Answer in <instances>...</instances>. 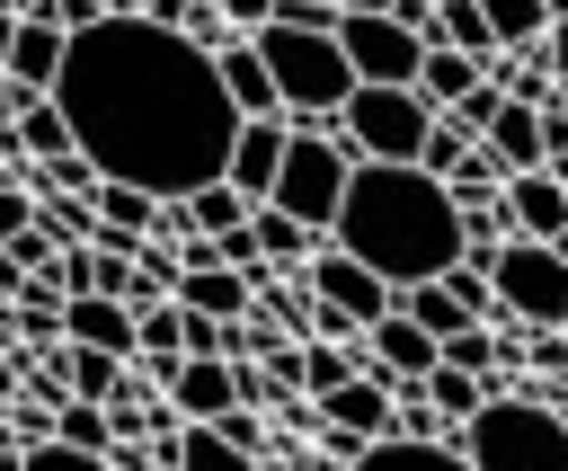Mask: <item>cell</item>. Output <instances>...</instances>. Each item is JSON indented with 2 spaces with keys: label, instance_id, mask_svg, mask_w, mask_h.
Segmentation results:
<instances>
[{
  "label": "cell",
  "instance_id": "cell-47",
  "mask_svg": "<svg viewBox=\"0 0 568 471\" xmlns=\"http://www.w3.org/2000/svg\"><path fill=\"white\" fill-rule=\"evenodd\" d=\"M257 471H284V462H257Z\"/></svg>",
  "mask_w": 568,
  "mask_h": 471
},
{
  "label": "cell",
  "instance_id": "cell-38",
  "mask_svg": "<svg viewBox=\"0 0 568 471\" xmlns=\"http://www.w3.org/2000/svg\"><path fill=\"white\" fill-rule=\"evenodd\" d=\"M44 18H53L62 36H80V27H98V18H106V0H44Z\"/></svg>",
  "mask_w": 568,
  "mask_h": 471
},
{
  "label": "cell",
  "instance_id": "cell-19",
  "mask_svg": "<svg viewBox=\"0 0 568 471\" xmlns=\"http://www.w3.org/2000/svg\"><path fill=\"white\" fill-rule=\"evenodd\" d=\"M408 89H417V98H426L435 116H453V107H462V98L479 89V62H470V53H453V44H426V53H417V80H408Z\"/></svg>",
  "mask_w": 568,
  "mask_h": 471
},
{
  "label": "cell",
  "instance_id": "cell-36",
  "mask_svg": "<svg viewBox=\"0 0 568 471\" xmlns=\"http://www.w3.org/2000/svg\"><path fill=\"white\" fill-rule=\"evenodd\" d=\"M27 222H36V196H27L18 178H0V240H18Z\"/></svg>",
  "mask_w": 568,
  "mask_h": 471
},
{
  "label": "cell",
  "instance_id": "cell-4",
  "mask_svg": "<svg viewBox=\"0 0 568 471\" xmlns=\"http://www.w3.org/2000/svg\"><path fill=\"white\" fill-rule=\"evenodd\" d=\"M453 444L470 471H568V427L550 418L541 391H488Z\"/></svg>",
  "mask_w": 568,
  "mask_h": 471
},
{
  "label": "cell",
  "instance_id": "cell-21",
  "mask_svg": "<svg viewBox=\"0 0 568 471\" xmlns=\"http://www.w3.org/2000/svg\"><path fill=\"white\" fill-rule=\"evenodd\" d=\"M160 471H257V453H240L222 427H178L169 453H160Z\"/></svg>",
  "mask_w": 568,
  "mask_h": 471
},
{
  "label": "cell",
  "instance_id": "cell-8",
  "mask_svg": "<svg viewBox=\"0 0 568 471\" xmlns=\"http://www.w3.org/2000/svg\"><path fill=\"white\" fill-rule=\"evenodd\" d=\"M337 53H346L355 89H408L426 44H417L399 18H346V9H337Z\"/></svg>",
  "mask_w": 568,
  "mask_h": 471
},
{
  "label": "cell",
  "instance_id": "cell-22",
  "mask_svg": "<svg viewBox=\"0 0 568 471\" xmlns=\"http://www.w3.org/2000/svg\"><path fill=\"white\" fill-rule=\"evenodd\" d=\"M346 471H470L462 444H417V435H373Z\"/></svg>",
  "mask_w": 568,
  "mask_h": 471
},
{
  "label": "cell",
  "instance_id": "cell-35",
  "mask_svg": "<svg viewBox=\"0 0 568 471\" xmlns=\"http://www.w3.org/2000/svg\"><path fill=\"white\" fill-rule=\"evenodd\" d=\"M204 9H213V18L231 27V36H257V27L275 18V0H204Z\"/></svg>",
  "mask_w": 568,
  "mask_h": 471
},
{
  "label": "cell",
  "instance_id": "cell-10",
  "mask_svg": "<svg viewBox=\"0 0 568 471\" xmlns=\"http://www.w3.org/2000/svg\"><path fill=\"white\" fill-rule=\"evenodd\" d=\"M151 382L178 400V418H186V427H213V418H231V409H240V373H231V364H213V355L151 364Z\"/></svg>",
  "mask_w": 568,
  "mask_h": 471
},
{
  "label": "cell",
  "instance_id": "cell-15",
  "mask_svg": "<svg viewBox=\"0 0 568 471\" xmlns=\"http://www.w3.org/2000/svg\"><path fill=\"white\" fill-rule=\"evenodd\" d=\"M62 338H71V347H98V355H115V364H133V311H124L115 293H71V302H62Z\"/></svg>",
  "mask_w": 568,
  "mask_h": 471
},
{
  "label": "cell",
  "instance_id": "cell-29",
  "mask_svg": "<svg viewBox=\"0 0 568 471\" xmlns=\"http://www.w3.org/2000/svg\"><path fill=\"white\" fill-rule=\"evenodd\" d=\"M53 435L80 444V453H115V418H106L98 400H62V409H53Z\"/></svg>",
  "mask_w": 568,
  "mask_h": 471
},
{
  "label": "cell",
  "instance_id": "cell-30",
  "mask_svg": "<svg viewBox=\"0 0 568 471\" xmlns=\"http://www.w3.org/2000/svg\"><path fill=\"white\" fill-rule=\"evenodd\" d=\"M488 9V36H497V53H524V44H541V0H479Z\"/></svg>",
  "mask_w": 568,
  "mask_h": 471
},
{
  "label": "cell",
  "instance_id": "cell-27",
  "mask_svg": "<svg viewBox=\"0 0 568 471\" xmlns=\"http://www.w3.org/2000/svg\"><path fill=\"white\" fill-rule=\"evenodd\" d=\"M178 222H186V231H204V240H222L231 222H248V204H240V196H231V187L213 178V187H195V196H178Z\"/></svg>",
  "mask_w": 568,
  "mask_h": 471
},
{
  "label": "cell",
  "instance_id": "cell-6",
  "mask_svg": "<svg viewBox=\"0 0 568 471\" xmlns=\"http://www.w3.org/2000/svg\"><path fill=\"white\" fill-rule=\"evenodd\" d=\"M426 124H435V107L417 98V89H355L346 107H337V142H346V160H408L417 169V142H426Z\"/></svg>",
  "mask_w": 568,
  "mask_h": 471
},
{
  "label": "cell",
  "instance_id": "cell-37",
  "mask_svg": "<svg viewBox=\"0 0 568 471\" xmlns=\"http://www.w3.org/2000/svg\"><path fill=\"white\" fill-rule=\"evenodd\" d=\"M488 116H497V89H488V80H479V89H470V98H462V107H453V116H444V124H462V133H470V142H479V124H488Z\"/></svg>",
  "mask_w": 568,
  "mask_h": 471
},
{
  "label": "cell",
  "instance_id": "cell-25",
  "mask_svg": "<svg viewBox=\"0 0 568 471\" xmlns=\"http://www.w3.org/2000/svg\"><path fill=\"white\" fill-rule=\"evenodd\" d=\"M248 240H257V258H266V267H302V258L320 249V240H311L293 213H275V204H257V213H248Z\"/></svg>",
  "mask_w": 568,
  "mask_h": 471
},
{
  "label": "cell",
  "instance_id": "cell-12",
  "mask_svg": "<svg viewBox=\"0 0 568 471\" xmlns=\"http://www.w3.org/2000/svg\"><path fill=\"white\" fill-rule=\"evenodd\" d=\"M435 364H444V347H435L417 320H399V311H390V320H373V329H364V373H373L382 391H399V382H426Z\"/></svg>",
  "mask_w": 568,
  "mask_h": 471
},
{
  "label": "cell",
  "instance_id": "cell-20",
  "mask_svg": "<svg viewBox=\"0 0 568 471\" xmlns=\"http://www.w3.org/2000/svg\"><path fill=\"white\" fill-rule=\"evenodd\" d=\"M169 302H186L204 320H248V275H231V267H178V293Z\"/></svg>",
  "mask_w": 568,
  "mask_h": 471
},
{
  "label": "cell",
  "instance_id": "cell-43",
  "mask_svg": "<svg viewBox=\"0 0 568 471\" xmlns=\"http://www.w3.org/2000/svg\"><path fill=\"white\" fill-rule=\"evenodd\" d=\"M9 36H18V18H9V9H0V53H9Z\"/></svg>",
  "mask_w": 568,
  "mask_h": 471
},
{
  "label": "cell",
  "instance_id": "cell-17",
  "mask_svg": "<svg viewBox=\"0 0 568 471\" xmlns=\"http://www.w3.org/2000/svg\"><path fill=\"white\" fill-rule=\"evenodd\" d=\"M479 151H488L506 178L541 169V107H515V98H497V116L479 124Z\"/></svg>",
  "mask_w": 568,
  "mask_h": 471
},
{
  "label": "cell",
  "instance_id": "cell-5",
  "mask_svg": "<svg viewBox=\"0 0 568 471\" xmlns=\"http://www.w3.org/2000/svg\"><path fill=\"white\" fill-rule=\"evenodd\" d=\"M346 142L337 133H284V169H275V187H266V204L275 213H293L311 240H328V222H337V196H346Z\"/></svg>",
  "mask_w": 568,
  "mask_h": 471
},
{
  "label": "cell",
  "instance_id": "cell-40",
  "mask_svg": "<svg viewBox=\"0 0 568 471\" xmlns=\"http://www.w3.org/2000/svg\"><path fill=\"white\" fill-rule=\"evenodd\" d=\"M346 18H390V0H337Z\"/></svg>",
  "mask_w": 568,
  "mask_h": 471
},
{
  "label": "cell",
  "instance_id": "cell-32",
  "mask_svg": "<svg viewBox=\"0 0 568 471\" xmlns=\"http://www.w3.org/2000/svg\"><path fill=\"white\" fill-rule=\"evenodd\" d=\"M178 311H186V302H178ZM186 355L240 364V320H204V311H186Z\"/></svg>",
  "mask_w": 568,
  "mask_h": 471
},
{
  "label": "cell",
  "instance_id": "cell-42",
  "mask_svg": "<svg viewBox=\"0 0 568 471\" xmlns=\"http://www.w3.org/2000/svg\"><path fill=\"white\" fill-rule=\"evenodd\" d=\"M9 391H18V364H9V355H0V400H9Z\"/></svg>",
  "mask_w": 568,
  "mask_h": 471
},
{
  "label": "cell",
  "instance_id": "cell-34",
  "mask_svg": "<svg viewBox=\"0 0 568 471\" xmlns=\"http://www.w3.org/2000/svg\"><path fill=\"white\" fill-rule=\"evenodd\" d=\"M18 471H106V453H80V444L44 435V444H18Z\"/></svg>",
  "mask_w": 568,
  "mask_h": 471
},
{
  "label": "cell",
  "instance_id": "cell-23",
  "mask_svg": "<svg viewBox=\"0 0 568 471\" xmlns=\"http://www.w3.org/2000/svg\"><path fill=\"white\" fill-rule=\"evenodd\" d=\"M53 373H62V391H71V400H98V409L124 391V364H115V355H98V347H71V338L53 347Z\"/></svg>",
  "mask_w": 568,
  "mask_h": 471
},
{
  "label": "cell",
  "instance_id": "cell-41",
  "mask_svg": "<svg viewBox=\"0 0 568 471\" xmlns=\"http://www.w3.org/2000/svg\"><path fill=\"white\" fill-rule=\"evenodd\" d=\"M9 124H18V89L0 80V133H9Z\"/></svg>",
  "mask_w": 568,
  "mask_h": 471
},
{
  "label": "cell",
  "instance_id": "cell-7",
  "mask_svg": "<svg viewBox=\"0 0 568 471\" xmlns=\"http://www.w3.org/2000/svg\"><path fill=\"white\" fill-rule=\"evenodd\" d=\"M488 293H497V320H524V329L568 320V267H559L550 240H506L488 258Z\"/></svg>",
  "mask_w": 568,
  "mask_h": 471
},
{
  "label": "cell",
  "instance_id": "cell-31",
  "mask_svg": "<svg viewBox=\"0 0 568 471\" xmlns=\"http://www.w3.org/2000/svg\"><path fill=\"white\" fill-rule=\"evenodd\" d=\"M462 151H470V133H462V124H444V116H435V124H426V142H417V169H426V178H435V187H444V178H453V169H462Z\"/></svg>",
  "mask_w": 568,
  "mask_h": 471
},
{
  "label": "cell",
  "instance_id": "cell-46",
  "mask_svg": "<svg viewBox=\"0 0 568 471\" xmlns=\"http://www.w3.org/2000/svg\"><path fill=\"white\" fill-rule=\"evenodd\" d=\"M550 249H559V267H568V231H559V240H550Z\"/></svg>",
  "mask_w": 568,
  "mask_h": 471
},
{
  "label": "cell",
  "instance_id": "cell-18",
  "mask_svg": "<svg viewBox=\"0 0 568 471\" xmlns=\"http://www.w3.org/2000/svg\"><path fill=\"white\" fill-rule=\"evenodd\" d=\"M213 80H222V98H231L240 116H284V107H275V80H266V62H257L248 36L213 44Z\"/></svg>",
  "mask_w": 568,
  "mask_h": 471
},
{
  "label": "cell",
  "instance_id": "cell-11",
  "mask_svg": "<svg viewBox=\"0 0 568 471\" xmlns=\"http://www.w3.org/2000/svg\"><path fill=\"white\" fill-rule=\"evenodd\" d=\"M275 169H284V116H240L231 160H222V187L257 213V204H266V187H275Z\"/></svg>",
  "mask_w": 568,
  "mask_h": 471
},
{
  "label": "cell",
  "instance_id": "cell-33",
  "mask_svg": "<svg viewBox=\"0 0 568 471\" xmlns=\"http://www.w3.org/2000/svg\"><path fill=\"white\" fill-rule=\"evenodd\" d=\"M346 373H364V364H355V347H320V338L302 347V391H311V400H320V391H337Z\"/></svg>",
  "mask_w": 568,
  "mask_h": 471
},
{
  "label": "cell",
  "instance_id": "cell-16",
  "mask_svg": "<svg viewBox=\"0 0 568 471\" xmlns=\"http://www.w3.org/2000/svg\"><path fill=\"white\" fill-rule=\"evenodd\" d=\"M320 427H337V435L373 444V435H390V391H382L373 373H346L337 391H320Z\"/></svg>",
  "mask_w": 568,
  "mask_h": 471
},
{
  "label": "cell",
  "instance_id": "cell-44",
  "mask_svg": "<svg viewBox=\"0 0 568 471\" xmlns=\"http://www.w3.org/2000/svg\"><path fill=\"white\" fill-rule=\"evenodd\" d=\"M541 18H568V0H541Z\"/></svg>",
  "mask_w": 568,
  "mask_h": 471
},
{
  "label": "cell",
  "instance_id": "cell-45",
  "mask_svg": "<svg viewBox=\"0 0 568 471\" xmlns=\"http://www.w3.org/2000/svg\"><path fill=\"white\" fill-rule=\"evenodd\" d=\"M550 107H559V116H568V80H559V89H550Z\"/></svg>",
  "mask_w": 568,
  "mask_h": 471
},
{
  "label": "cell",
  "instance_id": "cell-9",
  "mask_svg": "<svg viewBox=\"0 0 568 471\" xmlns=\"http://www.w3.org/2000/svg\"><path fill=\"white\" fill-rule=\"evenodd\" d=\"M302 284H311V302H328V311H346L355 329H373V320H390V302H399V293H390V284H382L373 267H355V258H346V249H328V240H320V249L302 258Z\"/></svg>",
  "mask_w": 568,
  "mask_h": 471
},
{
  "label": "cell",
  "instance_id": "cell-14",
  "mask_svg": "<svg viewBox=\"0 0 568 471\" xmlns=\"http://www.w3.org/2000/svg\"><path fill=\"white\" fill-rule=\"evenodd\" d=\"M497 213H506L515 240H559V231H568V187H559L550 169H524V178L497 187Z\"/></svg>",
  "mask_w": 568,
  "mask_h": 471
},
{
  "label": "cell",
  "instance_id": "cell-28",
  "mask_svg": "<svg viewBox=\"0 0 568 471\" xmlns=\"http://www.w3.org/2000/svg\"><path fill=\"white\" fill-rule=\"evenodd\" d=\"M417 400H426V409H444V418H470V409L488 400V382H479V373H462V364H435V373L417 382Z\"/></svg>",
  "mask_w": 568,
  "mask_h": 471
},
{
  "label": "cell",
  "instance_id": "cell-3",
  "mask_svg": "<svg viewBox=\"0 0 568 471\" xmlns=\"http://www.w3.org/2000/svg\"><path fill=\"white\" fill-rule=\"evenodd\" d=\"M266 80H275V107H284V133H337V107L355 98V71L337 53V27H257L248 36Z\"/></svg>",
  "mask_w": 568,
  "mask_h": 471
},
{
  "label": "cell",
  "instance_id": "cell-1",
  "mask_svg": "<svg viewBox=\"0 0 568 471\" xmlns=\"http://www.w3.org/2000/svg\"><path fill=\"white\" fill-rule=\"evenodd\" d=\"M53 107L71 124V151L98 178L142 187L151 204L213 187L222 160H231V133H240V107L222 98L213 53L186 44L178 27H151V18L80 27L62 44Z\"/></svg>",
  "mask_w": 568,
  "mask_h": 471
},
{
  "label": "cell",
  "instance_id": "cell-39",
  "mask_svg": "<svg viewBox=\"0 0 568 471\" xmlns=\"http://www.w3.org/2000/svg\"><path fill=\"white\" fill-rule=\"evenodd\" d=\"M541 62H550V80H568V18L541 27Z\"/></svg>",
  "mask_w": 568,
  "mask_h": 471
},
{
  "label": "cell",
  "instance_id": "cell-26",
  "mask_svg": "<svg viewBox=\"0 0 568 471\" xmlns=\"http://www.w3.org/2000/svg\"><path fill=\"white\" fill-rule=\"evenodd\" d=\"M390 311H399V320H417V329H426V338H435V347H444V338H453V329H470V311H462V302H453V293H444V275H435V284H408V293H399V302H390Z\"/></svg>",
  "mask_w": 568,
  "mask_h": 471
},
{
  "label": "cell",
  "instance_id": "cell-13",
  "mask_svg": "<svg viewBox=\"0 0 568 471\" xmlns=\"http://www.w3.org/2000/svg\"><path fill=\"white\" fill-rule=\"evenodd\" d=\"M62 27L53 18H18V36H9V53H0V80L18 89V98H53V80H62Z\"/></svg>",
  "mask_w": 568,
  "mask_h": 471
},
{
  "label": "cell",
  "instance_id": "cell-24",
  "mask_svg": "<svg viewBox=\"0 0 568 471\" xmlns=\"http://www.w3.org/2000/svg\"><path fill=\"white\" fill-rule=\"evenodd\" d=\"M89 213H98V231H115V240H151V231H160V204H151L142 187H115V178H98Z\"/></svg>",
  "mask_w": 568,
  "mask_h": 471
},
{
  "label": "cell",
  "instance_id": "cell-2",
  "mask_svg": "<svg viewBox=\"0 0 568 471\" xmlns=\"http://www.w3.org/2000/svg\"><path fill=\"white\" fill-rule=\"evenodd\" d=\"M328 249H346L390 293H408V284H435L462 258V204L408 160L399 169L390 160H355L346 196H337V222H328Z\"/></svg>",
  "mask_w": 568,
  "mask_h": 471
}]
</instances>
